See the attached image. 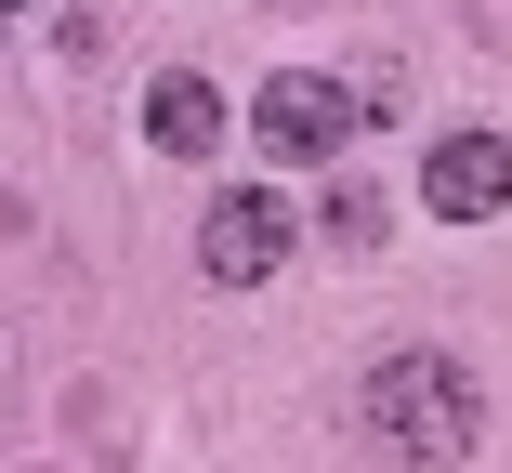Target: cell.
<instances>
[{
  "label": "cell",
  "instance_id": "cell-8",
  "mask_svg": "<svg viewBox=\"0 0 512 473\" xmlns=\"http://www.w3.org/2000/svg\"><path fill=\"white\" fill-rule=\"evenodd\" d=\"M0 14H27V0H0Z\"/></svg>",
  "mask_w": 512,
  "mask_h": 473
},
{
  "label": "cell",
  "instance_id": "cell-6",
  "mask_svg": "<svg viewBox=\"0 0 512 473\" xmlns=\"http://www.w3.org/2000/svg\"><path fill=\"white\" fill-rule=\"evenodd\" d=\"M329 237H355V250H381V198H368V184H342V198H329Z\"/></svg>",
  "mask_w": 512,
  "mask_h": 473
},
{
  "label": "cell",
  "instance_id": "cell-7",
  "mask_svg": "<svg viewBox=\"0 0 512 473\" xmlns=\"http://www.w3.org/2000/svg\"><path fill=\"white\" fill-rule=\"evenodd\" d=\"M0 395H14V355H0Z\"/></svg>",
  "mask_w": 512,
  "mask_h": 473
},
{
  "label": "cell",
  "instance_id": "cell-2",
  "mask_svg": "<svg viewBox=\"0 0 512 473\" xmlns=\"http://www.w3.org/2000/svg\"><path fill=\"white\" fill-rule=\"evenodd\" d=\"M355 79H329V66H276L263 92H250V132H263V158H289V171H329L342 145H355Z\"/></svg>",
  "mask_w": 512,
  "mask_h": 473
},
{
  "label": "cell",
  "instance_id": "cell-1",
  "mask_svg": "<svg viewBox=\"0 0 512 473\" xmlns=\"http://www.w3.org/2000/svg\"><path fill=\"white\" fill-rule=\"evenodd\" d=\"M355 421L394 447V460H460L473 434H486V395H473V368L460 355H381L368 382H355Z\"/></svg>",
  "mask_w": 512,
  "mask_h": 473
},
{
  "label": "cell",
  "instance_id": "cell-4",
  "mask_svg": "<svg viewBox=\"0 0 512 473\" xmlns=\"http://www.w3.org/2000/svg\"><path fill=\"white\" fill-rule=\"evenodd\" d=\"M421 198H434L447 224H486V211H512V145H499V132H447V145L421 158Z\"/></svg>",
  "mask_w": 512,
  "mask_h": 473
},
{
  "label": "cell",
  "instance_id": "cell-5",
  "mask_svg": "<svg viewBox=\"0 0 512 473\" xmlns=\"http://www.w3.org/2000/svg\"><path fill=\"white\" fill-rule=\"evenodd\" d=\"M145 145H158V158H211V145H224V92L197 79V66H158V79H145Z\"/></svg>",
  "mask_w": 512,
  "mask_h": 473
},
{
  "label": "cell",
  "instance_id": "cell-3",
  "mask_svg": "<svg viewBox=\"0 0 512 473\" xmlns=\"http://www.w3.org/2000/svg\"><path fill=\"white\" fill-rule=\"evenodd\" d=\"M289 250H302V211L276 184H237V198H211V224H197V276H211V290H263Z\"/></svg>",
  "mask_w": 512,
  "mask_h": 473
}]
</instances>
